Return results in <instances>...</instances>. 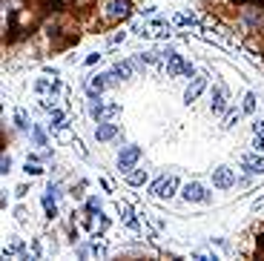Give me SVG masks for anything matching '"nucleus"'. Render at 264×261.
<instances>
[{"instance_id": "1", "label": "nucleus", "mask_w": 264, "mask_h": 261, "mask_svg": "<svg viewBox=\"0 0 264 261\" xmlns=\"http://www.w3.org/2000/svg\"><path fill=\"white\" fill-rule=\"evenodd\" d=\"M175 193H178V178L175 175H161L149 187V196H155V198H172Z\"/></svg>"}, {"instance_id": "2", "label": "nucleus", "mask_w": 264, "mask_h": 261, "mask_svg": "<svg viewBox=\"0 0 264 261\" xmlns=\"http://www.w3.org/2000/svg\"><path fill=\"white\" fill-rule=\"evenodd\" d=\"M181 198L187 204H207L210 201V190L204 184H198V181H190V184L181 187Z\"/></svg>"}, {"instance_id": "3", "label": "nucleus", "mask_w": 264, "mask_h": 261, "mask_svg": "<svg viewBox=\"0 0 264 261\" xmlns=\"http://www.w3.org/2000/svg\"><path fill=\"white\" fill-rule=\"evenodd\" d=\"M141 161V147L138 144H127L121 152H118V169L127 175L130 169H135V163Z\"/></svg>"}, {"instance_id": "4", "label": "nucleus", "mask_w": 264, "mask_h": 261, "mask_svg": "<svg viewBox=\"0 0 264 261\" xmlns=\"http://www.w3.org/2000/svg\"><path fill=\"white\" fill-rule=\"evenodd\" d=\"M227 98H230L227 86H224V83H215V86H213V95H210V109H213V115H224V112H227Z\"/></svg>"}, {"instance_id": "5", "label": "nucleus", "mask_w": 264, "mask_h": 261, "mask_svg": "<svg viewBox=\"0 0 264 261\" xmlns=\"http://www.w3.org/2000/svg\"><path fill=\"white\" fill-rule=\"evenodd\" d=\"M130 15H132L130 0H109L106 3V17L109 20H127Z\"/></svg>"}, {"instance_id": "6", "label": "nucleus", "mask_w": 264, "mask_h": 261, "mask_svg": "<svg viewBox=\"0 0 264 261\" xmlns=\"http://www.w3.org/2000/svg\"><path fill=\"white\" fill-rule=\"evenodd\" d=\"M232 184H235V172L230 166H215L213 169V187L215 190H230Z\"/></svg>"}, {"instance_id": "7", "label": "nucleus", "mask_w": 264, "mask_h": 261, "mask_svg": "<svg viewBox=\"0 0 264 261\" xmlns=\"http://www.w3.org/2000/svg\"><path fill=\"white\" fill-rule=\"evenodd\" d=\"M86 106H89V118L92 121H103V98H100V92L98 89H89L86 92Z\"/></svg>"}, {"instance_id": "8", "label": "nucleus", "mask_w": 264, "mask_h": 261, "mask_svg": "<svg viewBox=\"0 0 264 261\" xmlns=\"http://www.w3.org/2000/svg\"><path fill=\"white\" fill-rule=\"evenodd\" d=\"M207 89V78L204 75H196L193 81H190V86H187V92H184V103L190 106V103H196L198 98H201V92Z\"/></svg>"}, {"instance_id": "9", "label": "nucleus", "mask_w": 264, "mask_h": 261, "mask_svg": "<svg viewBox=\"0 0 264 261\" xmlns=\"http://www.w3.org/2000/svg\"><path fill=\"white\" fill-rule=\"evenodd\" d=\"M115 212L121 215V221H124L130 229H141V221L135 218V212H132V207L127 201H115Z\"/></svg>"}, {"instance_id": "10", "label": "nucleus", "mask_w": 264, "mask_h": 261, "mask_svg": "<svg viewBox=\"0 0 264 261\" xmlns=\"http://www.w3.org/2000/svg\"><path fill=\"white\" fill-rule=\"evenodd\" d=\"M135 66H138L135 61H115L109 72H112V78H115V81H130L132 75H135Z\"/></svg>"}, {"instance_id": "11", "label": "nucleus", "mask_w": 264, "mask_h": 261, "mask_svg": "<svg viewBox=\"0 0 264 261\" xmlns=\"http://www.w3.org/2000/svg\"><path fill=\"white\" fill-rule=\"evenodd\" d=\"M118 135H121V130H118V124H112V121H103V124H98V127H95V138H98L100 144L115 141Z\"/></svg>"}, {"instance_id": "12", "label": "nucleus", "mask_w": 264, "mask_h": 261, "mask_svg": "<svg viewBox=\"0 0 264 261\" xmlns=\"http://www.w3.org/2000/svg\"><path fill=\"white\" fill-rule=\"evenodd\" d=\"M64 127H69V115H66L61 106H55V109H49V130H64Z\"/></svg>"}, {"instance_id": "13", "label": "nucleus", "mask_w": 264, "mask_h": 261, "mask_svg": "<svg viewBox=\"0 0 264 261\" xmlns=\"http://www.w3.org/2000/svg\"><path fill=\"white\" fill-rule=\"evenodd\" d=\"M241 166H244L250 175H264V158L262 155H244V158H241Z\"/></svg>"}, {"instance_id": "14", "label": "nucleus", "mask_w": 264, "mask_h": 261, "mask_svg": "<svg viewBox=\"0 0 264 261\" xmlns=\"http://www.w3.org/2000/svg\"><path fill=\"white\" fill-rule=\"evenodd\" d=\"M118 81L112 78V72H103V75H95L92 81H89V89H98V92H103V89H109V86H115Z\"/></svg>"}, {"instance_id": "15", "label": "nucleus", "mask_w": 264, "mask_h": 261, "mask_svg": "<svg viewBox=\"0 0 264 261\" xmlns=\"http://www.w3.org/2000/svg\"><path fill=\"white\" fill-rule=\"evenodd\" d=\"M147 178H149V175H147V169H144V166H135V169L127 172V184H130V187H144V184H147Z\"/></svg>"}, {"instance_id": "16", "label": "nucleus", "mask_w": 264, "mask_h": 261, "mask_svg": "<svg viewBox=\"0 0 264 261\" xmlns=\"http://www.w3.org/2000/svg\"><path fill=\"white\" fill-rule=\"evenodd\" d=\"M83 212H86V215H92V218H95V215H100V212H103V204H100V198H98V196H89V198H86V204H83Z\"/></svg>"}, {"instance_id": "17", "label": "nucleus", "mask_w": 264, "mask_h": 261, "mask_svg": "<svg viewBox=\"0 0 264 261\" xmlns=\"http://www.w3.org/2000/svg\"><path fill=\"white\" fill-rule=\"evenodd\" d=\"M172 23H175V26H198V17L193 12H184V15H175Z\"/></svg>"}, {"instance_id": "18", "label": "nucleus", "mask_w": 264, "mask_h": 261, "mask_svg": "<svg viewBox=\"0 0 264 261\" xmlns=\"http://www.w3.org/2000/svg\"><path fill=\"white\" fill-rule=\"evenodd\" d=\"M241 115H244L241 109H227V112H224V124H221V127H224V130H232V127L238 124V118H241Z\"/></svg>"}, {"instance_id": "19", "label": "nucleus", "mask_w": 264, "mask_h": 261, "mask_svg": "<svg viewBox=\"0 0 264 261\" xmlns=\"http://www.w3.org/2000/svg\"><path fill=\"white\" fill-rule=\"evenodd\" d=\"M52 83H55V78H49V75H43V78H37V81H34V92H40V95H46V92L52 89Z\"/></svg>"}, {"instance_id": "20", "label": "nucleus", "mask_w": 264, "mask_h": 261, "mask_svg": "<svg viewBox=\"0 0 264 261\" xmlns=\"http://www.w3.org/2000/svg\"><path fill=\"white\" fill-rule=\"evenodd\" d=\"M15 127H17V130H32V124H29V115H26V109H17V112H15Z\"/></svg>"}, {"instance_id": "21", "label": "nucleus", "mask_w": 264, "mask_h": 261, "mask_svg": "<svg viewBox=\"0 0 264 261\" xmlns=\"http://www.w3.org/2000/svg\"><path fill=\"white\" fill-rule=\"evenodd\" d=\"M43 210H46V218H55L58 215V204H55V198L49 196V193L43 196Z\"/></svg>"}, {"instance_id": "22", "label": "nucleus", "mask_w": 264, "mask_h": 261, "mask_svg": "<svg viewBox=\"0 0 264 261\" xmlns=\"http://www.w3.org/2000/svg\"><path fill=\"white\" fill-rule=\"evenodd\" d=\"M241 112H244V115H253V112H256V92H247V95H244Z\"/></svg>"}, {"instance_id": "23", "label": "nucleus", "mask_w": 264, "mask_h": 261, "mask_svg": "<svg viewBox=\"0 0 264 261\" xmlns=\"http://www.w3.org/2000/svg\"><path fill=\"white\" fill-rule=\"evenodd\" d=\"M89 250H92V256H95V259H106V253H109V247H106L103 241H98V238L89 244Z\"/></svg>"}, {"instance_id": "24", "label": "nucleus", "mask_w": 264, "mask_h": 261, "mask_svg": "<svg viewBox=\"0 0 264 261\" xmlns=\"http://www.w3.org/2000/svg\"><path fill=\"white\" fill-rule=\"evenodd\" d=\"M118 115H121V103H106L103 106V121H112Z\"/></svg>"}, {"instance_id": "25", "label": "nucleus", "mask_w": 264, "mask_h": 261, "mask_svg": "<svg viewBox=\"0 0 264 261\" xmlns=\"http://www.w3.org/2000/svg\"><path fill=\"white\" fill-rule=\"evenodd\" d=\"M106 229H109V218H106L103 212H100V215H95V232H98V235H103Z\"/></svg>"}, {"instance_id": "26", "label": "nucleus", "mask_w": 264, "mask_h": 261, "mask_svg": "<svg viewBox=\"0 0 264 261\" xmlns=\"http://www.w3.org/2000/svg\"><path fill=\"white\" fill-rule=\"evenodd\" d=\"M32 141L37 147H46V144H49V141H46V132L40 130V127H32Z\"/></svg>"}, {"instance_id": "27", "label": "nucleus", "mask_w": 264, "mask_h": 261, "mask_svg": "<svg viewBox=\"0 0 264 261\" xmlns=\"http://www.w3.org/2000/svg\"><path fill=\"white\" fill-rule=\"evenodd\" d=\"M23 172H26V175H40V172H43V166H37L34 161H29V158H26V166H23Z\"/></svg>"}, {"instance_id": "28", "label": "nucleus", "mask_w": 264, "mask_h": 261, "mask_svg": "<svg viewBox=\"0 0 264 261\" xmlns=\"http://www.w3.org/2000/svg\"><path fill=\"white\" fill-rule=\"evenodd\" d=\"M83 190H86V181H78V187H72L69 196L72 198H83Z\"/></svg>"}, {"instance_id": "29", "label": "nucleus", "mask_w": 264, "mask_h": 261, "mask_svg": "<svg viewBox=\"0 0 264 261\" xmlns=\"http://www.w3.org/2000/svg\"><path fill=\"white\" fill-rule=\"evenodd\" d=\"M9 169H12V158H9V155H3V158H0V172H3V175H9Z\"/></svg>"}, {"instance_id": "30", "label": "nucleus", "mask_w": 264, "mask_h": 261, "mask_svg": "<svg viewBox=\"0 0 264 261\" xmlns=\"http://www.w3.org/2000/svg\"><path fill=\"white\" fill-rule=\"evenodd\" d=\"M256 152H264V132H256V141H253Z\"/></svg>"}, {"instance_id": "31", "label": "nucleus", "mask_w": 264, "mask_h": 261, "mask_svg": "<svg viewBox=\"0 0 264 261\" xmlns=\"http://www.w3.org/2000/svg\"><path fill=\"white\" fill-rule=\"evenodd\" d=\"M181 78H190V81L196 78V66L190 64V61H187V66H184V72H181Z\"/></svg>"}, {"instance_id": "32", "label": "nucleus", "mask_w": 264, "mask_h": 261, "mask_svg": "<svg viewBox=\"0 0 264 261\" xmlns=\"http://www.w3.org/2000/svg\"><path fill=\"white\" fill-rule=\"evenodd\" d=\"M100 61V52H92V55H86V61H83V64L86 66H95Z\"/></svg>"}, {"instance_id": "33", "label": "nucleus", "mask_w": 264, "mask_h": 261, "mask_svg": "<svg viewBox=\"0 0 264 261\" xmlns=\"http://www.w3.org/2000/svg\"><path fill=\"white\" fill-rule=\"evenodd\" d=\"M46 193H49L52 198H58V196H61V184H49V187H46Z\"/></svg>"}, {"instance_id": "34", "label": "nucleus", "mask_w": 264, "mask_h": 261, "mask_svg": "<svg viewBox=\"0 0 264 261\" xmlns=\"http://www.w3.org/2000/svg\"><path fill=\"white\" fill-rule=\"evenodd\" d=\"M124 37H127L124 32H115V34H109V43H124Z\"/></svg>"}, {"instance_id": "35", "label": "nucleus", "mask_w": 264, "mask_h": 261, "mask_svg": "<svg viewBox=\"0 0 264 261\" xmlns=\"http://www.w3.org/2000/svg\"><path fill=\"white\" fill-rule=\"evenodd\" d=\"M29 190H32V187H26V184H20V187L15 190V196H17V198H23V196H26V193H29Z\"/></svg>"}, {"instance_id": "36", "label": "nucleus", "mask_w": 264, "mask_h": 261, "mask_svg": "<svg viewBox=\"0 0 264 261\" xmlns=\"http://www.w3.org/2000/svg\"><path fill=\"white\" fill-rule=\"evenodd\" d=\"M100 187H103L106 193H112V184H109V178H100Z\"/></svg>"}, {"instance_id": "37", "label": "nucleus", "mask_w": 264, "mask_h": 261, "mask_svg": "<svg viewBox=\"0 0 264 261\" xmlns=\"http://www.w3.org/2000/svg\"><path fill=\"white\" fill-rule=\"evenodd\" d=\"M253 132H264V121H253Z\"/></svg>"}]
</instances>
